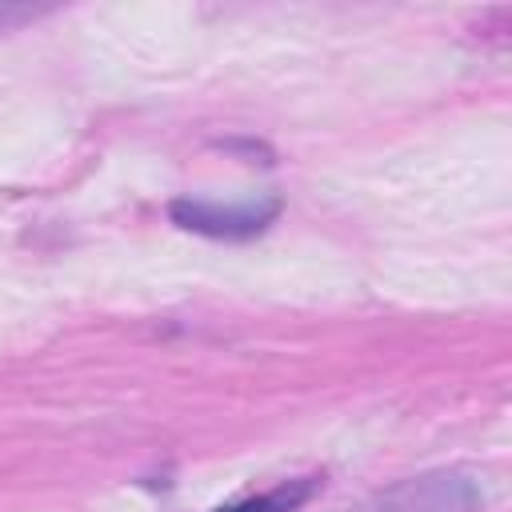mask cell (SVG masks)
<instances>
[{
    "label": "cell",
    "mask_w": 512,
    "mask_h": 512,
    "mask_svg": "<svg viewBox=\"0 0 512 512\" xmlns=\"http://www.w3.org/2000/svg\"><path fill=\"white\" fill-rule=\"evenodd\" d=\"M316 480L304 476V480H288L264 496H252V500H240V504H228V508H216V512H296L308 496H312Z\"/></svg>",
    "instance_id": "obj_3"
},
{
    "label": "cell",
    "mask_w": 512,
    "mask_h": 512,
    "mask_svg": "<svg viewBox=\"0 0 512 512\" xmlns=\"http://www.w3.org/2000/svg\"><path fill=\"white\" fill-rule=\"evenodd\" d=\"M348 512H484V484L464 468H436L380 488Z\"/></svg>",
    "instance_id": "obj_1"
},
{
    "label": "cell",
    "mask_w": 512,
    "mask_h": 512,
    "mask_svg": "<svg viewBox=\"0 0 512 512\" xmlns=\"http://www.w3.org/2000/svg\"><path fill=\"white\" fill-rule=\"evenodd\" d=\"M172 224L212 236V240H248L260 236L276 216L280 200H260V204H208V200H172L168 204Z\"/></svg>",
    "instance_id": "obj_2"
},
{
    "label": "cell",
    "mask_w": 512,
    "mask_h": 512,
    "mask_svg": "<svg viewBox=\"0 0 512 512\" xmlns=\"http://www.w3.org/2000/svg\"><path fill=\"white\" fill-rule=\"evenodd\" d=\"M36 16H40L36 8H20V4H0V32L16 28V24H24V20H36Z\"/></svg>",
    "instance_id": "obj_4"
}]
</instances>
